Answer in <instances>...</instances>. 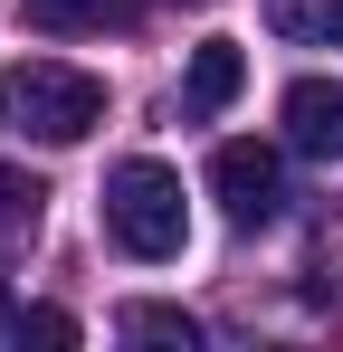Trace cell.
I'll use <instances>...</instances> for the list:
<instances>
[{
	"label": "cell",
	"instance_id": "cell-11",
	"mask_svg": "<svg viewBox=\"0 0 343 352\" xmlns=\"http://www.w3.org/2000/svg\"><path fill=\"white\" fill-rule=\"evenodd\" d=\"M10 324H19V305H10V295H0V333H10Z\"/></svg>",
	"mask_w": 343,
	"mask_h": 352
},
{
	"label": "cell",
	"instance_id": "cell-2",
	"mask_svg": "<svg viewBox=\"0 0 343 352\" xmlns=\"http://www.w3.org/2000/svg\"><path fill=\"white\" fill-rule=\"evenodd\" d=\"M105 238L124 257H143V267H163L181 257V238H191V210H181V172L153 162V153H124L105 172Z\"/></svg>",
	"mask_w": 343,
	"mask_h": 352
},
{
	"label": "cell",
	"instance_id": "cell-9",
	"mask_svg": "<svg viewBox=\"0 0 343 352\" xmlns=\"http://www.w3.org/2000/svg\"><path fill=\"white\" fill-rule=\"evenodd\" d=\"M39 219H48V190H39V181H19V172H0V248H29Z\"/></svg>",
	"mask_w": 343,
	"mask_h": 352
},
{
	"label": "cell",
	"instance_id": "cell-5",
	"mask_svg": "<svg viewBox=\"0 0 343 352\" xmlns=\"http://www.w3.org/2000/svg\"><path fill=\"white\" fill-rule=\"evenodd\" d=\"M238 86H248V48H238V38H200V48H191V76H181L191 115H229Z\"/></svg>",
	"mask_w": 343,
	"mask_h": 352
},
{
	"label": "cell",
	"instance_id": "cell-6",
	"mask_svg": "<svg viewBox=\"0 0 343 352\" xmlns=\"http://www.w3.org/2000/svg\"><path fill=\"white\" fill-rule=\"evenodd\" d=\"M267 29L286 48H343V0H267Z\"/></svg>",
	"mask_w": 343,
	"mask_h": 352
},
{
	"label": "cell",
	"instance_id": "cell-4",
	"mask_svg": "<svg viewBox=\"0 0 343 352\" xmlns=\"http://www.w3.org/2000/svg\"><path fill=\"white\" fill-rule=\"evenodd\" d=\"M277 115H286V143H295V153L343 162V76H295Z\"/></svg>",
	"mask_w": 343,
	"mask_h": 352
},
{
	"label": "cell",
	"instance_id": "cell-7",
	"mask_svg": "<svg viewBox=\"0 0 343 352\" xmlns=\"http://www.w3.org/2000/svg\"><path fill=\"white\" fill-rule=\"evenodd\" d=\"M19 10H29V29H48V38H76V29L134 19V0H19Z\"/></svg>",
	"mask_w": 343,
	"mask_h": 352
},
{
	"label": "cell",
	"instance_id": "cell-10",
	"mask_svg": "<svg viewBox=\"0 0 343 352\" xmlns=\"http://www.w3.org/2000/svg\"><path fill=\"white\" fill-rule=\"evenodd\" d=\"M10 333H19V343H48V352H67V343H76V314H67V305H29V314H19Z\"/></svg>",
	"mask_w": 343,
	"mask_h": 352
},
{
	"label": "cell",
	"instance_id": "cell-1",
	"mask_svg": "<svg viewBox=\"0 0 343 352\" xmlns=\"http://www.w3.org/2000/svg\"><path fill=\"white\" fill-rule=\"evenodd\" d=\"M0 124L19 143H86L105 124V76L67 58H10L0 67Z\"/></svg>",
	"mask_w": 343,
	"mask_h": 352
},
{
	"label": "cell",
	"instance_id": "cell-3",
	"mask_svg": "<svg viewBox=\"0 0 343 352\" xmlns=\"http://www.w3.org/2000/svg\"><path fill=\"white\" fill-rule=\"evenodd\" d=\"M210 190H220V210L238 229H267L286 210V162L267 143H220V153H210Z\"/></svg>",
	"mask_w": 343,
	"mask_h": 352
},
{
	"label": "cell",
	"instance_id": "cell-8",
	"mask_svg": "<svg viewBox=\"0 0 343 352\" xmlns=\"http://www.w3.org/2000/svg\"><path fill=\"white\" fill-rule=\"evenodd\" d=\"M114 333H124V343H172V352L200 343V324H191L181 305H124V314H114Z\"/></svg>",
	"mask_w": 343,
	"mask_h": 352
}]
</instances>
